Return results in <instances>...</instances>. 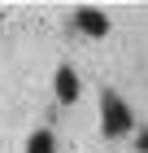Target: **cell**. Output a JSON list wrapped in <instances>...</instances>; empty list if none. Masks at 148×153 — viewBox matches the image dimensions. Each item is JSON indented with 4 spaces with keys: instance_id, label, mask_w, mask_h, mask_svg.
<instances>
[{
    "instance_id": "cell-5",
    "label": "cell",
    "mask_w": 148,
    "mask_h": 153,
    "mask_svg": "<svg viewBox=\"0 0 148 153\" xmlns=\"http://www.w3.org/2000/svg\"><path fill=\"white\" fill-rule=\"evenodd\" d=\"M139 153H148V131H144V136H139Z\"/></svg>"
},
{
    "instance_id": "cell-3",
    "label": "cell",
    "mask_w": 148,
    "mask_h": 153,
    "mask_svg": "<svg viewBox=\"0 0 148 153\" xmlns=\"http://www.w3.org/2000/svg\"><path fill=\"white\" fill-rule=\"evenodd\" d=\"M57 96L61 101H74V96H79V74H74V66H61L57 70Z\"/></svg>"
},
{
    "instance_id": "cell-4",
    "label": "cell",
    "mask_w": 148,
    "mask_h": 153,
    "mask_svg": "<svg viewBox=\"0 0 148 153\" xmlns=\"http://www.w3.org/2000/svg\"><path fill=\"white\" fill-rule=\"evenodd\" d=\"M26 153H52V136L48 131H35L31 144H26Z\"/></svg>"
},
{
    "instance_id": "cell-1",
    "label": "cell",
    "mask_w": 148,
    "mask_h": 153,
    "mask_svg": "<svg viewBox=\"0 0 148 153\" xmlns=\"http://www.w3.org/2000/svg\"><path fill=\"white\" fill-rule=\"evenodd\" d=\"M100 123H105V136H122L131 131V109L118 101L113 92H105V105H100Z\"/></svg>"
},
{
    "instance_id": "cell-2",
    "label": "cell",
    "mask_w": 148,
    "mask_h": 153,
    "mask_svg": "<svg viewBox=\"0 0 148 153\" xmlns=\"http://www.w3.org/2000/svg\"><path fill=\"white\" fill-rule=\"evenodd\" d=\"M74 26H79L83 35H91V39H100L105 31H109V18H105L100 9H79V13H74Z\"/></svg>"
}]
</instances>
